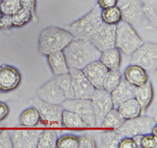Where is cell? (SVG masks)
I'll return each instance as SVG.
<instances>
[{
    "mask_svg": "<svg viewBox=\"0 0 157 148\" xmlns=\"http://www.w3.org/2000/svg\"><path fill=\"white\" fill-rule=\"evenodd\" d=\"M20 3H21L22 7H25V9H27L30 13H32L34 22L38 21V17H37V1H36V0H20Z\"/></svg>",
    "mask_w": 157,
    "mask_h": 148,
    "instance_id": "74e56055",
    "label": "cell"
},
{
    "mask_svg": "<svg viewBox=\"0 0 157 148\" xmlns=\"http://www.w3.org/2000/svg\"><path fill=\"white\" fill-rule=\"evenodd\" d=\"M20 0H2L0 3V9L3 15H14L21 9Z\"/></svg>",
    "mask_w": 157,
    "mask_h": 148,
    "instance_id": "836d02e7",
    "label": "cell"
},
{
    "mask_svg": "<svg viewBox=\"0 0 157 148\" xmlns=\"http://www.w3.org/2000/svg\"><path fill=\"white\" fill-rule=\"evenodd\" d=\"M19 123L26 128H34L40 123V115L36 107L33 105L25 109L19 116Z\"/></svg>",
    "mask_w": 157,
    "mask_h": 148,
    "instance_id": "cb8c5ba5",
    "label": "cell"
},
{
    "mask_svg": "<svg viewBox=\"0 0 157 148\" xmlns=\"http://www.w3.org/2000/svg\"><path fill=\"white\" fill-rule=\"evenodd\" d=\"M101 19L103 23L108 25H116L121 21V14L117 5L101 9Z\"/></svg>",
    "mask_w": 157,
    "mask_h": 148,
    "instance_id": "f546056e",
    "label": "cell"
},
{
    "mask_svg": "<svg viewBox=\"0 0 157 148\" xmlns=\"http://www.w3.org/2000/svg\"><path fill=\"white\" fill-rule=\"evenodd\" d=\"M63 52L70 69L82 70L90 63L98 61L102 51L88 40L73 39Z\"/></svg>",
    "mask_w": 157,
    "mask_h": 148,
    "instance_id": "6da1fadb",
    "label": "cell"
},
{
    "mask_svg": "<svg viewBox=\"0 0 157 148\" xmlns=\"http://www.w3.org/2000/svg\"><path fill=\"white\" fill-rule=\"evenodd\" d=\"M104 66L108 70L120 69L121 64V51L116 47L106 49L101 52L100 59H98Z\"/></svg>",
    "mask_w": 157,
    "mask_h": 148,
    "instance_id": "44dd1931",
    "label": "cell"
},
{
    "mask_svg": "<svg viewBox=\"0 0 157 148\" xmlns=\"http://www.w3.org/2000/svg\"><path fill=\"white\" fill-rule=\"evenodd\" d=\"M0 148H13V142L10 130L2 128L0 132Z\"/></svg>",
    "mask_w": 157,
    "mask_h": 148,
    "instance_id": "8d00e7d4",
    "label": "cell"
},
{
    "mask_svg": "<svg viewBox=\"0 0 157 148\" xmlns=\"http://www.w3.org/2000/svg\"><path fill=\"white\" fill-rule=\"evenodd\" d=\"M123 122H124V119L121 117V115L118 114V112L116 111V109L114 107V109L110 110V111L106 114V116L104 117L100 127L105 128V129L115 130L123 124Z\"/></svg>",
    "mask_w": 157,
    "mask_h": 148,
    "instance_id": "4316f807",
    "label": "cell"
},
{
    "mask_svg": "<svg viewBox=\"0 0 157 148\" xmlns=\"http://www.w3.org/2000/svg\"><path fill=\"white\" fill-rule=\"evenodd\" d=\"M95 117V127H100L104 117L110 110L114 109L110 93L104 89H94L90 97Z\"/></svg>",
    "mask_w": 157,
    "mask_h": 148,
    "instance_id": "9c48e42d",
    "label": "cell"
},
{
    "mask_svg": "<svg viewBox=\"0 0 157 148\" xmlns=\"http://www.w3.org/2000/svg\"><path fill=\"white\" fill-rule=\"evenodd\" d=\"M115 109L124 120L132 119V118L140 116L141 112H143L140 105L138 104V102L136 101L135 98H131L121 102Z\"/></svg>",
    "mask_w": 157,
    "mask_h": 148,
    "instance_id": "7402d4cb",
    "label": "cell"
},
{
    "mask_svg": "<svg viewBox=\"0 0 157 148\" xmlns=\"http://www.w3.org/2000/svg\"><path fill=\"white\" fill-rule=\"evenodd\" d=\"M117 6L121 14V20L133 27H140L147 23L140 0H117Z\"/></svg>",
    "mask_w": 157,
    "mask_h": 148,
    "instance_id": "52a82bcc",
    "label": "cell"
},
{
    "mask_svg": "<svg viewBox=\"0 0 157 148\" xmlns=\"http://www.w3.org/2000/svg\"><path fill=\"white\" fill-rule=\"evenodd\" d=\"M10 114V107L6 102L0 101V122L3 121Z\"/></svg>",
    "mask_w": 157,
    "mask_h": 148,
    "instance_id": "b9f144b4",
    "label": "cell"
},
{
    "mask_svg": "<svg viewBox=\"0 0 157 148\" xmlns=\"http://www.w3.org/2000/svg\"><path fill=\"white\" fill-rule=\"evenodd\" d=\"M58 138H59V134L56 130H41L39 138H38L37 148H55L56 145H57Z\"/></svg>",
    "mask_w": 157,
    "mask_h": 148,
    "instance_id": "484cf974",
    "label": "cell"
},
{
    "mask_svg": "<svg viewBox=\"0 0 157 148\" xmlns=\"http://www.w3.org/2000/svg\"><path fill=\"white\" fill-rule=\"evenodd\" d=\"M140 2L147 23L149 24V26H151V28H155L157 18L156 0H140Z\"/></svg>",
    "mask_w": 157,
    "mask_h": 148,
    "instance_id": "d4e9b609",
    "label": "cell"
},
{
    "mask_svg": "<svg viewBox=\"0 0 157 148\" xmlns=\"http://www.w3.org/2000/svg\"><path fill=\"white\" fill-rule=\"evenodd\" d=\"M117 148H137V145L132 137H123L118 142Z\"/></svg>",
    "mask_w": 157,
    "mask_h": 148,
    "instance_id": "ab89813d",
    "label": "cell"
},
{
    "mask_svg": "<svg viewBox=\"0 0 157 148\" xmlns=\"http://www.w3.org/2000/svg\"><path fill=\"white\" fill-rule=\"evenodd\" d=\"M61 125L66 128L70 129H85L90 128L84 120L82 119L78 115L71 111L63 109L62 116H61Z\"/></svg>",
    "mask_w": 157,
    "mask_h": 148,
    "instance_id": "603a6c76",
    "label": "cell"
},
{
    "mask_svg": "<svg viewBox=\"0 0 157 148\" xmlns=\"http://www.w3.org/2000/svg\"><path fill=\"white\" fill-rule=\"evenodd\" d=\"M58 148H78V138L75 135H64L62 137H59L57 140Z\"/></svg>",
    "mask_w": 157,
    "mask_h": 148,
    "instance_id": "d6a6232c",
    "label": "cell"
},
{
    "mask_svg": "<svg viewBox=\"0 0 157 148\" xmlns=\"http://www.w3.org/2000/svg\"><path fill=\"white\" fill-rule=\"evenodd\" d=\"M144 43V40L128 22L121 20L115 25V47L121 52L130 56L137 47Z\"/></svg>",
    "mask_w": 157,
    "mask_h": 148,
    "instance_id": "277c9868",
    "label": "cell"
},
{
    "mask_svg": "<svg viewBox=\"0 0 157 148\" xmlns=\"http://www.w3.org/2000/svg\"><path fill=\"white\" fill-rule=\"evenodd\" d=\"M41 132L39 129H15L11 132L14 148H36L38 138Z\"/></svg>",
    "mask_w": 157,
    "mask_h": 148,
    "instance_id": "9a60e30c",
    "label": "cell"
},
{
    "mask_svg": "<svg viewBox=\"0 0 157 148\" xmlns=\"http://www.w3.org/2000/svg\"><path fill=\"white\" fill-rule=\"evenodd\" d=\"M1 1H2V0H0V3H1Z\"/></svg>",
    "mask_w": 157,
    "mask_h": 148,
    "instance_id": "f6af8a7d",
    "label": "cell"
},
{
    "mask_svg": "<svg viewBox=\"0 0 157 148\" xmlns=\"http://www.w3.org/2000/svg\"><path fill=\"white\" fill-rule=\"evenodd\" d=\"M78 138V148H95L98 147L97 141L92 136L82 135Z\"/></svg>",
    "mask_w": 157,
    "mask_h": 148,
    "instance_id": "e575fe53",
    "label": "cell"
},
{
    "mask_svg": "<svg viewBox=\"0 0 157 148\" xmlns=\"http://www.w3.org/2000/svg\"><path fill=\"white\" fill-rule=\"evenodd\" d=\"M37 97L45 102L57 105H62L66 99L61 88L56 82L55 78L49 79L48 81H46L38 89Z\"/></svg>",
    "mask_w": 157,
    "mask_h": 148,
    "instance_id": "4fadbf2b",
    "label": "cell"
},
{
    "mask_svg": "<svg viewBox=\"0 0 157 148\" xmlns=\"http://www.w3.org/2000/svg\"><path fill=\"white\" fill-rule=\"evenodd\" d=\"M90 42L101 51L115 47V25L103 23Z\"/></svg>",
    "mask_w": 157,
    "mask_h": 148,
    "instance_id": "5bb4252c",
    "label": "cell"
},
{
    "mask_svg": "<svg viewBox=\"0 0 157 148\" xmlns=\"http://www.w3.org/2000/svg\"><path fill=\"white\" fill-rule=\"evenodd\" d=\"M62 107L78 115L86 123L89 125V127H95L94 112H93L92 103H91L90 99H84V98L65 99V101L62 103Z\"/></svg>",
    "mask_w": 157,
    "mask_h": 148,
    "instance_id": "30bf717a",
    "label": "cell"
},
{
    "mask_svg": "<svg viewBox=\"0 0 157 148\" xmlns=\"http://www.w3.org/2000/svg\"><path fill=\"white\" fill-rule=\"evenodd\" d=\"M69 74L71 77L75 98L90 99L91 95L94 91V87L87 79L84 72L80 69H70Z\"/></svg>",
    "mask_w": 157,
    "mask_h": 148,
    "instance_id": "7c38bea8",
    "label": "cell"
},
{
    "mask_svg": "<svg viewBox=\"0 0 157 148\" xmlns=\"http://www.w3.org/2000/svg\"><path fill=\"white\" fill-rule=\"evenodd\" d=\"M131 56V64L137 65L146 71H155L157 66V45L155 42H144Z\"/></svg>",
    "mask_w": 157,
    "mask_h": 148,
    "instance_id": "5b68a950",
    "label": "cell"
},
{
    "mask_svg": "<svg viewBox=\"0 0 157 148\" xmlns=\"http://www.w3.org/2000/svg\"><path fill=\"white\" fill-rule=\"evenodd\" d=\"M21 73L16 67L6 64L0 66V92L15 91L21 85Z\"/></svg>",
    "mask_w": 157,
    "mask_h": 148,
    "instance_id": "8fae6325",
    "label": "cell"
},
{
    "mask_svg": "<svg viewBox=\"0 0 157 148\" xmlns=\"http://www.w3.org/2000/svg\"><path fill=\"white\" fill-rule=\"evenodd\" d=\"M156 125V120L149 116H138L132 119L124 120L123 124L115 129L121 137H134L151 132Z\"/></svg>",
    "mask_w": 157,
    "mask_h": 148,
    "instance_id": "8992f818",
    "label": "cell"
},
{
    "mask_svg": "<svg viewBox=\"0 0 157 148\" xmlns=\"http://www.w3.org/2000/svg\"><path fill=\"white\" fill-rule=\"evenodd\" d=\"M121 137L116 130L108 129L104 132L101 138V146L104 148H117L118 142L121 139Z\"/></svg>",
    "mask_w": 157,
    "mask_h": 148,
    "instance_id": "4dcf8cb0",
    "label": "cell"
},
{
    "mask_svg": "<svg viewBox=\"0 0 157 148\" xmlns=\"http://www.w3.org/2000/svg\"><path fill=\"white\" fill-rule=\"evenodd\" d=\"M123 78L133 87H139L149 80L148 72L137 65L131 64L124 71Z\"/></svg>",
    "mask_w": 157,
    "mask_h": 148,
    "instance_id": "e0dca14e",
    "label": "cell"
},
{
    "mask_svg": "<svg viewBox=\"0 0 157 148\" xmlns=\"http://www.w3.org/2000/svg\"><path fill=\"white\" fill-rule=\"evenodd\" d=\"M121 78H123V75H121V72L120 69L108 70L105 79H104V82H103V89L105 90V91L111 93L118 86Z\"/></svg>",
    "mask_w": 157,
    "mask_h": 148,
    "instance_id": "f1b7e54d",
    "label": "cell"
},
{
    "mask_svg": "<svg viewBox=\"0 0 157 148\" xmlns=\"http://www.w3.org/2000/svg\"><path fill=\"white\" fill-rule=\"evenodd\" d=\"M1 129H2V125H1V122H0V132H1Z\"/></svg>",
    "mask_w": 157,
    "mask_h": 148,
    "instance_id": "ee69618b",
    "label": "cell"
},
{
    "mask_svg": "<svg viewBox=\"0 0 157 148\" xmlns=\"http://www.w3.org/2000/svg\"><path fill=\"white\" fill-rule=\"evenodd\" d=\"M85 76L94 87V89H103V82L108 72V69L100 61H94L82 69Z\"/></svg>",
    "mask_w": 157,
    "mask_h": 148,
    "instance_id": "2e32d148",
    "label": "cell"
},
{
    "mask_svg": "<svg viewBox=\"0 0 157 148\" xmlns=\"http://www.w3.org/2000/svg\"><path fill=\"white\" fill-rule=\"evenodd\" d=\"M140 148H156L157 147V139H155L150 132L145 135H141L140 143H139Z\"/></svg>",
    "mask_w": 157,
    "mask_h": 148,
    "instance_id": "d590c367",
    "label": "cell"
},
{
    "mask_svg": "<svg viewBox=\"0 0 157 148\" xmlns=\"http://www.w3.org/2000/svg\"><path fill=\"white\" fill-rule=\"evenodd\" d=\"M134 94H135V87L131 86L124 78H121L118 86L110 93L114 107L126 100L134 98Z\"/></svg>",
    "mask_w": 157,
    "mask_h": 148,
    "instance_id": "d6986e66",
    "label": "cell"
},
{
    "mask_svg": "<svg viewBox=\"0 0 157 148\" xmlns=\"http://www.w3.org/2000/svg\"><path fill=\"white\" fill-rule=\"evenodd\" d=\"M102 24L103 21L101 19V9L97 5L92 7L86 15L70 23L68 26V31L71 32L75 39L90 41Z\"/></svg>",
    "mask_w": 157,
    "mask_h": 148,
    "instance_id": "3957f363",
    "label": "cell"
},
{
    "mask_svg": "<svg viewBox=\"0 0 157 148\" xmlns=\"http://www.w3.org/2000/svg\"><path fill=\"white\" fill-rule=\"evenodd\" d=\"M46 56H47L48 66L55 76L61 75V74H65L69 72L70 68L67 64L66 57H65V54H64V52H63V50L54 52V53H50Z\"/></svg>",
    "mask_w": 157,
    "mask_h": 148,
    "instance_id": "ffe728a7",
    "label": "cell"
},
{
    "mask_svg": "<svg viewBox=\"0 0 157 148\" xmlns=\"http://www.w3.org/2000/svg\"><path fill=\"white\" fill-rule=\"evenodd\" d=\"M115 5H117V0H98V6L101 9H109Z\"/></svg>",
    "mask_w": 157,
    "mask_h": 148,
    "instance_id": "60d3db41",
    "label": "cell"
},
{
    "mask_svg": "<svg viewBox=\"0 0 157 148\" xmlns=\"http://www.w3.org/2000/svg\"><path fill=\"white\" fill-rule=\"evenodd\" d=\"M33 105L38 110L40 115V122L47 126H59L61 125V116H62V105L52 104L45 102L38 97L32 99Z\"/></svg>",
    "mask_w": 157,
    "mask_h": 148,
    "instance_id": "ba28073f",
    "label": "cell"
},
{
    "mask_svg": "<svg viewBox=\"0 0 157 148\" xmlns=\"http://www.w3.org/2000/svg\"><path fill=\"white\" fill-rule=\"evenodd\" d=\"M2 15H3V14H2V12H1V9H0V19H1V17H2Z\"/></svg>",
    "mask_w": 157,
    "mask_h": 148,
    "instance_id": "7bdbcfd3",
    "label": "cell"
},
{
    "mask_svg": "<svg viewBox=\"0 0 157 148\" xmlns=\"http://www.w3.org/2000/svg\"><path fill=\"white\" fill-rule=\"evenodd\" d=\"M134 98L136 99V101L140 105L141 111H147L149 109V106L152 104V101L154 99V89L152 82L148 80L146 84L136 87Z\"/></svg>",
    "mask_w": 157,
    "mask_h": 148,
    "instance_id": "ac0fdd59",
    "label": "cell"
},
{
    "mask_svg": "<svg viewBox=\"0 0 157 148\" xmlns=\"http://www.w3.org/2000/svg\"><path fill=\"white\" fill-rule=\"evenodd\" d=\"M56 82L58 84V86L61 88L63 94H64L66 99H71L75 98V94H73V88H72V81L71 77H70L69 72L65 74L57 75L54 77Z\"/></svg>",
    "mask_w": 157,
    "mask_h": 148,
    "instance_id": "83f0119b",
    "label": "cell"
},
{
    "mask_svg": "<svg viewBox=\"0 0 157 148\" xmlns=\"http://www.w3.org/2000/svg\"><path fill=\"white\" fill-rule=\"evenodd\" d=\"M12 21L14 27H23L29 24V22L34 21V19H33L32 13L29 9L25 7H21L18 12L12 15Z\"/></svg>",
    "mask_w": 157,
    "mask_h": 148,
    "instance_id": "1f68e13d",
    "label": "cell"
},
{
    "mask_svg": "<svg viewBox=\"0 0 157 148\" xmlns=\"http://www.w3.org/2000/svg\"><path fill=\"white\" fill-rule=\"evenodd\" d=\"M75 39L68 29L57 26H48L43 28L39 34L38 50L43 56H48L54 52L64 50Z\"/></svg>",
    "mask_w": 157,
    "mask_h": 148,
    "instance_id": "7a4b0ae2",
    "label": "cell"
},
{
    "mask_svg": "<svg viewBox=\"0 0 157 148\" xmlns=\"http://www.w3.org/2000/svg\"><path fill=\"white\" fill-rule=\"evenodd\" d=\"M14 27L12 21V16L10 15H2L0 19V31H10Z\"/></svg>",
    "mask_w": 157,
    "mask_h": 148,
    "instance_id": "f35d334b",
    "label": "cell"
}]
</instances>
